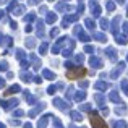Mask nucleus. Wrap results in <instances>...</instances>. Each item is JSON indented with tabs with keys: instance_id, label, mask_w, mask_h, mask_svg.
Returning <instances> with one entry per match:
<instances>
[{
	"instance_id": "f257e3e1",
	"label": "nucleus",
	"mask_w": 128,
	"mask_h": 128,
	"mask_svg": "<svg viewBox=\"0 0 128 128\" xmlns=\"http://www.w3.org/2000/svg\"><path fill=\"white\" fill-rule=\"evenodd\" d=\"M91 125H92L94 128H107V125L102 122V118L96 115V112L91 114Z\"/></svg>"
},
{
	"instance_id": "f03ea898",
	"label": "nucleus",
	"mask_w": 128,
	"mask_h": 128,
	"mask_svg": "<svg viewBox=\"0 0 128 128\" xmlns=\"http://www.w3.org/2000/svg\"><path fill=\"white\" fill-rule=\"evenodd\" d=\"M0 104H2V107L5 110H10V109H13V107L18 104V100L16 99H12V100H0Z\"/></svg>"
},
{
	"instance_id": "7ed1b4c3",
	"label": "nucleus",
	"mask_w": 128,
	"mask_h": 128,
	"mask_svg": "<svg viewBox=\"0 0 128 128\" xmlns=\"http://www.w3.org/2000/svg\"><path fill=\"white\" fill-rule=\"evenodd\" d=\"M84 70L83 68H78V70H73V72H68V76L70 78H78V76H81V75H84Z\"/></svg>"
},
{
	"instance_id": "20e7f679",
	"label": "nucleus",
	"mask_w": 128,
	"mask_h": 128,
	"mask_svg": "<svg viewBox=\"0 0 128 128\" xmlns=\"http://www.w3.org/2000/svg\"><path fill=\"white\" fill-rule=\"evenodd\" d=\"M47 122H49V115H44L38 123V128H46L47 126Z\"/></svg>"
},
{
	"instance_id": "39448f33",
	"label": "nucleus",
	"mask_w": 128,
	"mask_h": 128,
	"mask_svg": "<svg viewBox=\"0 0 128 128\" xmlns=\"http://www.w3.org/2000/svg\"><path fill=\"white\" fill-rule=\"evenodd\" d=\"M54 104H55L58 109H62V110H66V109H68V106H66L65 102H62V99H55V100H54Z\"/></svg>"
},
{
	"instance_id": "423d86ee",
	"label": "nucleus",
	"mask_w": 128,
	"mask_h": 128,
	"mask_svg": "<svg viewBox=\"0 0 128 128\" xmlns=\"http://www.w3.org/2000/svg\"><path fill=\"white\" fill-rule=\"evenodd\" d=\"M42 109H44V104H41V106H38L36 109H32L31 112H29V115H31V117H36V115H38V112H39V110H42Z\"/></svg>"
},
{
	"instance_id": "0eeeda50",
	"label": "nucleus",
	"mask_w": 128,
	"mask_h": 128,
	"mask_svg": "<svg viewBox=\"0 0 128 128\" xmlns=\"http://www.w3.org/2000/svg\"><path fill=\"white\" fill-rule=\"evenodd\" d=\"M112 126L114 128H126V123L125 122H112Z\"/></svg>"
},
{
	"instance_id": "6e6552de",
	"label": "nucleus",
	"mask_w": 128,
	"mask_h": 128,
	"mask_svg": "<svg viewBox=\"0 0 128 128\" xmlns=\"http://www.w3.org/2000/svg\"><path fill=\"white\" fill-rule=\"evenodd\" d=\"M18 91H20V86H16V84H15V86H12V88H10V89L6 91L5 94H6V96H8V94H13V92H18Z\"/></svg>"
},
{
	"instance_id": "1a4fd4ad",
	"label": "nucleus",
	"mask_w": 128,
	"mask_h": 128,
	"mask_svg": "<svg viewBox=\"0 0 128 128\" xmlns=\"http://www.w3.org/2000/svg\"><path fill=\"white\" fill-rule=\"evenodd\" d=\"M91 65H92V66H100L102 63H100L99 58H94V57H92V58H91Z\"/></svg>"
},
{
	"instance_id": "9d476101",
	"label": "nucleus",
	"mask_w": 128,
	"mask_h": 128,
	"mask_svg": "<svg viewBox=\"0 0 128 128\" xmlns=\"http://www.w3.org/2000/svg\"><path fill=\"white\" fill-rule=\"evenodd\" d=\"M72 118H73V120H75V122H80V120H81V118H83V117H81V115H80V114H78V112H72Z\"/></svg>"
},
{
	"instance_id": "9b49d317",
	"label": "nucleus",
	"mask_w": 128,
	"mask_h": 128,
	"mask_svg": "<svg viewBox=\"0 0 128 128\" xmlns=\"http://www.w3.org/2000/svg\"><path fill=\"white\" fill-rule=\"evenodd\" d=\"M44 76H46V78H49V80H54V73L49 72V70H44Z\"/></svg>"
},
{
	"instance_id": "f8f14e48",
	"label": "nucleus",
	"mask_w": 128,
	"mask_h": 128,
	"mask_svg": "<svg viewBox=\"0 0 128 128\" xmlns=\"http://www.w3.org/2000/svg\"><path fill=\"white\" fill-rule=\"evenodd\" d=\"M96 88H97V89H106L107 84H106V83H102V81H99V83L96 84Z\"/></svg>"
},
{
	"instance_id": "ddd939ff",
	"label": "nucleus",
	"mask_w": 128,
	"mask_h": 128,
	"mask_svg": "<svg viewBox=\"0 0 128 128\" xmlns=\"http://www.w3.org/2000/svg\"><path fill=\"white\" fill-rule=\"evenodd\" d=\"M54 123H55V128H63V125H62V122H60L58 118H54Z\"/></svg>"
},
{
	"instance_id": "4468645a",
	"label": "nucleus",
	"mask_w": 128,
	"mask_h": 128,
	"mask_svg": "<svg viewBox=\"0 0 128 128\" xmlns=\"http://www.w3.org/2000/svg\"><path fill=\"white\" fill-rule=\"evenodd\" d=\"M110 99H112L114 102H118V96H117V92H112V94H110Z\"/></svg>"
},
{
	"instance_id": "2eb2a0df",
	"label": "nucleus",
	"mask_w": 128,
	"mask_h": 128,
	"mask_svg": "<svg viewBox=\"0 0 128 128\" xmlns=\"http://www.w3.org/2000/svg\"><path fill=\"white\" fill-rule=\"evenodd\" d=\"M84 96H86L84 92H78V94H76V100H81V99H84Z\"/></svg>"
},
{
	"instance_id": "dca6fc26",
	"label": "nucleus",
	"mask_w": 128,
	"mask_h": 128,
	"mask_svg": "<svg viewBox=\"0 0 128 128\" xmlns=\"http://www.w3.org/2000/svg\"><path fill=\"white\" fill-rule=\"evenodd\" d=\"M15 115H16V117H21V115H23V110H16Z\"/></svg>"
},
{
	"instance_id": "f3484780",
	"label": "nucleus",
	"mask_w": 128,
	"mask_h": 128,
	"mask_svg": "<svg viewBox=\"0 0 128 128\" xmlns=\"http://www.w3.org/2000/svg\"><path fill=\"white\" fill-rule=\"evenodd\" d=\"M5 68H6V63L2 62V63H0V70H5Z\"/></svg>"
},
{
	"instance_id": "a211bd4d",
	"label": "nucleus",
	"mask_w": 128,
	"mask_h": 128,
	"mask_svg": "<svg viewBox=\"0 0 128 128\" xmlns=\"http://www.w3.org/2000/svg\"><path fill=\"white\" fill-rule=\"evenodd\" d=\"M3 86H5V81H3V80L0 78V88H3Z\"/></svg>"
},
{
	"instance_id": "6ab92c4d",
	"label": "nucleus",
	"mask_w": 128,
	"mask_h": 128,
	"mask_svg": "<svg viewBox=\"0 0 128 128\" xmlns=\"http://www.w3.org/2000/svg\"><path fill=\"white\" fill-rule=\"evenodd\" d=\"M24 128H32V125H31V123H26V125H24Z\"/></svg>"
},
{
	"instance_id": "aec40b11",
	"label": "nucleus",
	"mask_w": 128,
	"mask_h": 128,
	"mask_svg": "<svg viewBox=\"0 0 128 128\" xmlns=\"http://www.w3.org/2000/svg\"><path fill=\"white\" fill-rule=\"evenodd\" d=\"M70 128H84V126H76V125H70Z\"/></svg>"
},
{
	"instance_id": "412c9836",
	"label": "nucleus",
	"mask_w": 128,
	"mask_h": 128,
	"mask_svg": "<svg viewBox=\"0 0 128 128\" xmlns=\"http://www.w3.org/2000/svg\"><path fill=\"white\" fill-rule=\"evenodd\" d=\"M0 128H6L5 125H3V123H0Z\"/></svg>"
}]
</instances>
